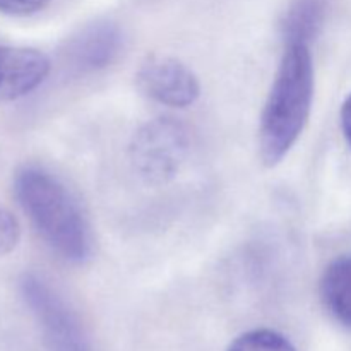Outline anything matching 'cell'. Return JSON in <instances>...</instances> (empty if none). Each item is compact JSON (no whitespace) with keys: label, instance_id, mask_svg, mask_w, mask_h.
I'll use <instances>...</instances> for the list:
<instances>
[{"label":"cell","instance_id":"obj_5","mask_svg":"<svg viewBox=\"0 0 351 351\" xmlns=\"http://www.w3.org/2000/svg\"><path fill=\"white\" fill-rule=\"evenodd\" d=\"M21 290L24 300L43 324L51 351H88L75 317L45 281L27 274L21 283Z\"/></svg>","mask_w":351,"mask_h":351},{"label":"cell","instance_id":"obj_10","mask_svg":"<svg viewBox=\"0 0 351 351\" xmlns=\"http://www.w3.org/2000/svg\"><path fill=\"white\" fill-rule=\"evenodd\" d=\"M228 351H295L293 345L273 329H254L235 339Z\"/></svg>","mask_w":351,"mask_h":351},{"label":"cell","instance_id":"obj_3","mask_svg":"<svg viewBox=\"0 0 351 351\" xmlns=\"http://www.w3.org/2000/svg\"><path fill=\"white\" fill-rule=\"evenodd\" d=\"M130 151L143 177L151 182H165L177 173L184 161L187 136L173 119H158L137 132Z\"/></svg>","mask_w":351,"mask_h":351},{"label":"cell","instance_id":"obj_12","mask_svg":"<svg viewBox=\"0 0 351 351\" xmlns=\"http://www.w3.org/2000/svg\"><path fill=\"white\" fill-rule=\"evenodd\" d=\"M50 0H0V12L9 16H31L43 9Z\"/></svg>","mask_w":351,"mask_h":351},{"label":"cell","instance_id":"obj_1","mask_svg":"<svg viewBox=\"0 0 351 351\" xmlns=\"http://www.w3.org/2000/svg\"><path fill=\"white\" fill-rule=\"evenodd\" d=\"M14 194L41 239L57 256L82 264L93 250L89 223L67 187L40 167H23L14 177Z\"/></svg>","mask_w":351,"mask_h":351},{"label":"cell","instance_id":"obj_9","mask_svg":"<svg viewBox=\"0 0 351 351\" xmlns=\"http://www.w3.org/2000/svg\"><path fill=\"white\" fill-rule=\"evenodd\" d=\"M324 14L326 0H293L285 14V43H311L321 29Z\"/></svg>","mask_w":351,"mask_h":351},{"label":"cell","instance_id":"obj_4","mask_svg":"<svg viewBox=\"0 0 351 351\" xmlns=\"http://www.w3.org/2000/svg\"><path fill=\"white\" fill-rule=\"evenodd\" d=\"M136 82L147 98L173 108H187L201 96L197 75L168 55L147 57L137 71Z\"/></svg>","mask_w":351,"mask_h":351},{"label":"cell","instance_id":"obj_11","mask_svg":"<svg viewBox=\"0 0 351 351\" xmlns=\"http://www.w3.org/2000/svg\"><path fill=\"white\" fill-rule=\"evenodd\" d=\"M19 237L21 230L17 219L14 218L12 213L0 208V257L16 249Z\"/></svg>","mask_w":351,"mask_h":351},{"label":"cell","instance_id":"obj_8","mask_svg":"<svg viewBox=\"0 0 351 351\" xmlns=\"http://www.w3.org/2000/svg\"><path fill=\"white\" fill-rule=\"evenodd\" d=\"M321 300L336 322L351 329V254L338 257L326 267Z\"/></svg>","mask_w":351,"mask_h":351},{"label":"cell","instance_id":"obj_7","mask_svg":"<svg viewBox=\"0 0 351 351\" xmlns=\"http://www.w3.org/2000/svg\"><path fill=\"white\" fill-rule=\"evenodd\" d=\"M120 47L119 29L112 24L88 27L72 43V60L81 71H98L106 67Z\"/></svg>","mask_w":351,"mask_h":351},{"label":"cell","instance_id":"obj_2","mask_svg":"<svg viewBox=\"0 0 351 351\" xmlns=\"http://www.w3.org/2000/svg\"><path fill=\"white\" fill-rule=\"evenodd\" d=\"M314 82L308 45L287 43L261 115L259 154L266 167H276L304 132L314 101Z\"/></svg>","mask_w":351,"mask_h":351},{"label":"cell","instance_id":"obj_13","mask_svg":"<svg viewBox=\"0 0 351 351\" xmlns=\"http://www.w3.org/2000/svg\"><path fill=\"white\" fill-rule=\"evenodd\" d=\"M341 129L343 134H345L346 143L351 147V95L345 99L341 106Z\"/></svg>","mask_w":351,"mask_h":351},{"label":"cell","instance_id":"obj_6","mask_svg":"<svg viewBox=\"0 0 351 351\" xmlns=\"http://www.w3.org/2000/svg\"><path fill=\"white\" fill-rule=\"evenodd\" d=\"M48 72L50 60L41 51L0 45V101H14L33 93Z\"/></svg>","mask_w":351,"mask_h":351}]
</instances>
